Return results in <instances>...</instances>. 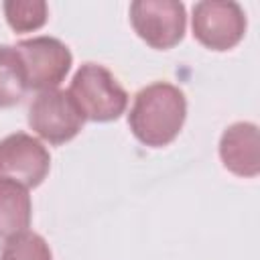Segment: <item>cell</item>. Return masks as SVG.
Segmentation results:
<instances>
[{
    "instance_id": "cell-1",
    "label": "cell",
    "mask_w": 260,
    "mask_h": 260,
    "mask_svg": "<svg viewBox=\"0 0 260 260\" xmlns=\"http://www.w3.org/2000/svg\"><path fill=\"white\" fill-rule=\"evenodd\" d=\"M185 118L187 98L183 89L169 81H154L134 95L128 126L142 144L160 148L179 136Z\"/></svg>"
},
{
    "instance_id": "cell-2",
    "label": "cell",
    "mask_w": 260,
    "mask_h": 260,
    "mask_svg": "<svg viewBox=\"0 0 260 260\" xmlns=\"http://www.w3.org/2000/svg\"><path fill=\"white\" fill-rule=\"evenodd\" d=\"M69 95L77 104L85 120L112 122L118 120L128 106V93L118 79L98 63H83L69 85Z\"/></svg>"
},
{
    "instance_id": "cell-3",
    "label": "cell",
    "mask_w": 260,
    "mask_h": 260,
    "mask_svg": "<svg viewBox=\"0 0 260 260\" xmlns=\"http://www.w3.org/2000/svg\"><path fill=\"white\" fill-rule=\"evenodd\" d=\"M130 22L146 45L165 51L185 37V4L177 0H134L130 4Z\"/></svg>"
},
{
    "instance_id": "cell-4",
    "label": "cell",
    "mask_w": 260,
    "mask_h": 260,
    "mask_svg": "<svg viewBox=\"0 0 260 260\" xmlns=\"http://www.w3.org/2000/svg\"><path fill=\"white\" fill-rule=\"evenodd\" d=\"M83 114L65 89H47L28 106V126L49 144H65L83 128Z\"/></svg>"
},
{
    "instance_id": "cell-5",
    "label": "cell",
    "mask_w": 260,
    "mask_h": 260,
    "mask_svg": "<svg viewBox=\"0 0 260 260\" xmlns=\"http://www.w3.org/2000/svg\"><path fill=\"white\" fill-rule=\"evenodd\" d=\"M193 37L211 51L234 49L246 32V14L234 0H201L193 6Z\"/></svg>"
},
{
    "instance_id": "cell-6",
    "label": "cell",
    "mask_w": 260,
    "mask_h": 260,
    "mask_svg": "<svg viewBox=\"0 0 260 260\" xmlns=\"http://www.w3.org/2000/svg\"><path fill=\"white\" fill-rule=\"evenodd\" d=\"M26 69L28 89H55L69 73L73 57L65 43L55 37H32L16 43Z\"/></svg>"
},
{
    "instance_id": "cell-7",
    "label": "cell",
    "mask_w": 260,
    "mask_h": 260,
    "mask_svg": "<svg viewBox=\"0 0 260 260\" xmlns=\"http://www.w3.org/2000/svg\"><path fill=\"white\" fill-rule=\"evenodd\" d=\"M51 169V154L43 142L26 132H14L0 140V177L24 187H39Z\"/></svg>"
},
{
    "instance_id": "cell-8",
    "label": "cell",
    "mask_w": 260,
    "mask_h": 260,
    "mask_svg": "<svg viewBox=\"0 0 260 260\" xmlns=\"http://www.w3.org/2000/svg\"><path fill=\"white\" fill-rule=\"evenodd\" d=\"M219 158L234 175L256 177L260 173L258 126L252 122H236L228 126L219 138Z\"/></svg>"
},
{
    "instance_id": "cell-9",
    "label": "cell",
    "mask_w": 260,
    "mask_h": 260,
    "mask_svg": "<svg viewBox=\"0 0 260 260\" xmlns=\"http://www.w3.org/2000/svg\"><path fill=\"white\" fill-rule=\"evenodd\" d=\"M32 205L24 185L0 177V238H10L30 225Z\"/></svg>"
},
{
    "instance_id": "cell-10",
    "label": "cell",
    "mask_w": 260,
    "mask_h": 260,
    "mask_svg": "<svg viewBox=\"0 0 260 260\" xmlns=\"http://www.w3.org/2000/svg\"><path fill=\"white\" fill-rule=\"evenodd\" d=\"M28 91L26 69L16 47L0 45V108L16 106Z\"/></svg>"
},
{
    "instance_id": "cell-11",
    "label": "cell",
    "mask_w": 260,
    "mask_h": 260,
    "mask_svg": "<svg viewBox=\"0 0 260 260\" xmlns=\"http://www.w3.org/2000/svg\"><path fill=\"white\" fill-rule=\"evenodd\" d=\"M6 22L14 32H30L47 22L49 10L45 0H6L2 4Z\"/></svg>"
},
{
    "instance_id": "cell-12",
    "label": "cell",
    "mask_w": 260,
    "mask_h": 260,
    "mask_svg": "<svg viewBox=\"0 0 260 260\" xmlns=\"http://www.w3.org/2000/svg\"><path fill=\"white\" fill-rule=\"evenodd\" d=\"M0 260H53V254L43 236L24 230L4 240Z\"/></svg>"
}]
</instances>
